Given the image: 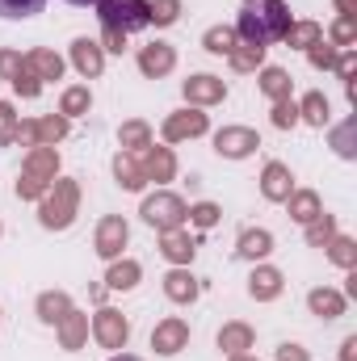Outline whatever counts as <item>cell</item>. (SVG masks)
<instances>
[{"label":"cell","instance_id":"6da1fadb","mask_svg":"<svg viewBox=\"0 0 357 361\" xmlns=\"http://www.w3.org/2000/svg\"><path fill=\"white\" fill-rule=\"evenodd\" d=\"M290 25H294L290 8L282 0H244L240 21H236V38H244L248 47H269V42H282Z\"/></svg>","mask_w":357,"mask_h":361},{"label":"cell","instance_id":"7a4b0ae2","mask_svg":"<svg viewBox=\"0 0 357 361\" xmlns=\"http://www.w3.org/2000/svg\"><path fill=\"white\" fill-rule=\"evenodd\" d=\"M76 206H80V185L76 180H51V189L38 197V219L47 231H63V227H72Z\"/></svg>","mask_w":357,"mask_h":361},{"label":"cell","instance_id":"3957f363","mask_svg":"<svg viewBox=\"0 0 357 361\" xmlns=\"http://www.w3.org/2000/svg\"><path fill=\"white\" fill-rule=\"evenodd\" d=\"M97 17H101V30H114L122 38H131L135 30L152 25L147 0H97Z\"/></svg>","mask_w":357,"mask_h":361},{"label":"cell","instance_id":"277c9868","mask_svg":"<svg viewBox=\"0 0 357 361\" xmlns=\"http://www.w3.org/2000/svg\"><path fill=\"white\" fill-rule=\"evenodd\" d=\"M55 173H59V152H55V147H30L25 164H21L17 193H21V197H42V193L51 189Z\"/></svg>","mask_w":357,"mask_h":361},{"label":"cell","instance_id":"5b68a950","mask_svg":"<svg viewBox=\"0 0 357 361\" xmlns=\"http://www.w3.org/2000/svg\"><path fill=\"white\" fill-rule=\"evenodd\" d=\"M156 231H177L185 227V219H189V206L181 202L177 193H152V197H143V210H139Z\"/></svg>","mask_w":357,"mask_h":361},{"label":"cell","instance_id":"8992f818","mask_svg":"<svg viewBox=\"0 0 357 361\" xmlns=\"http://www.w3.org/2000/svg\"><path fill=\"white\" fill-rule=\"evenodd\" d=\"M92 336H97L105 349H126V341H131V319H126L122 311H114V307H101V311L92 315Z\"/></svg>","mask_w":357,"mask_h":361},{"label":"cell","instance_id":"52a82bcc","mask_svg":"<svg viewBox=\"0 0 357 361\" xmlns=\"http://www.w3.org/2000/svg\"><path fill=\"white\" fill-rule=\"evenodd\" d=\"M257 147H261V139H257V130H248V126H223V130L214 135V152L227 156V160H244V156H253Z\"/></svg>","mask_w":357,"mask_h":361},{"label":"cell","instance_id":"ba28073f","mask_svg":"<svg viewBox=\"0 0 357 361\" xmlns=\"http://www.w3.org/2000/svg\"><path fill=\"white\" fill-rule=\"evenodd\" d=\"M126 235H131L126 219H122V214H105V219L97 223V257L118 261V257H122V248H126Z\"/></svg>","mask_w":357,"mask_h":361},{"label":"cell","instance_id":"9c48e42d","mask_svg":"<svg viewBox=\"0 0 357 361\" xmlns=\"http://www.w3.org/2000/svg\"><path fill=\"white\" fill-rule=\"evenodd\" d=\"M189 345V324L185 319H160L156 328H152V349L160 353V357H177L181 349Z\"/></svg>","mask_w":357,"mask_h":361},{"label":"cell","instance_id":"30bf717a","mask_svg":"<svg viewBox=\"0 0 357 361\" xmlns=\"http://www.w3.org/2000/svg\"><path fill=\"white\" fill-rule=\"evenodd\" d=\"M206 130H210V122H206L202 109H181V114H169V122H164V143L198 139V135H206Z\"/></svg>","mask_w":357,"mask_h":361},{"label":"cell","instance_id":"8fae6325","mask_svg":"<svg viewBox=\"0 0 357 361\" xmlns=\"http://www.w3.org/2000/svg\"><path fill=\"white\" fill-rule=\"evenodd\" d=\"M223 97H227V85H223L219 76L198 72V76H189V80H185V101H189L193 109H202V105H219Z\"/></svg>","mask_w":357,"mask_h":361},{"label":"cell","instance_id":"7c38bea8","mask_svg":"<svg viewBox=\"0 0 357 361\" xmlns=\"http://www.w3.org/2000/svg\"><path fill=\"white\" fill-rule=\"evenodd\" d=\"M173 68H177V51H173L169 42H152V47L139 51V72H143V76L160 80V76H169Z\"/></svg>","mask_w":357,"mask_h":361},{"label":"cell","instance_id":"4fadbf2b","mask_svg":"<svg viewBox=\"0 0 357 361\" xmlns=\"http://www.w3.org/2000/svg\"><path fill=\"white\" fill-rule=\"evenodd\" d=\"M72 63H76V72L80 76H101V68H105V51H101V42H92V38H76L72 42Z\"/></svg>","mask_w":357,"mask_h":361},{"label":"cell","instance_id":"5bb4252c","mask_svg":"<svg viewBox=\"0 0 357 361\" xmlns=\"http://www.w3.org/2000/svg\"><path fill=\"white\" fill-rule=\"evenodd\" d=\"M261 193H265L269 202H286L290 193H294V177H290V169L286 164H265V173H261Z\"/></svg>","mask_w":357,"mask_h":361},{"label":"cell","instance_id":"9a60e30c","mask_svg":"<svg viewBox=\"0 0 357 361\" xmlns=\"http://www.w3.org/2000/svg\"><path fill=\"white\" fill-rule=\"evenodd\" d=\"M160 252L173 261V265H189L193 261V252H198V244L189 240V231L177 227V231H160Z\"/></svg>","mask_w":357,"mask_h":361},{"label":"cell","instance_id":"2e32d148","mask_svg":"<svg viewBox=\"0 0 357 361\" xmlns=\"http://www.w3.org/2000/svg\"><path fill=\"white\" fill-rule=\"evenodd\" d=\"M139 164H143V177L147 180H173V173H177V160H173L169 147H147Z\"/></svg>","mask_w":357,"mask_h":361},{"label":"cell","instance_id":"e0dca14e","mask_svg":"<svg viewBox=\"0 0 357 361\" xmlns=\"http://www.w3.org/2000/svg\"><path fill=\"white\" fill-rule=\"evenodd\" d=\"M164 294H169L173 302H193V298L202 294V281H198L189 269H181V265H177V269L164 277Z\"/></svg>","mask_w":357,"mask_h":361},{"label":"cell","instance_id":"ac0fdd59","mask_svg":"<svg viewBox=\"0 0 357 361\" xmlns=\"http://www.w3.org/2000/svg\"><path fill=\"white\" fill-rule=\"evenodd\" d=\"M55 328H59V345H63V349H80L85 336H89V315H80V311L72 307Z\"/></svg>","mask_w":357,"mask_h":361},{"label":"cell","instance_id":"d6986e66","mask_svg":"<svg viewBox=\"0 0 357 361\" xmlns=\"http://www.w3.org/2000/svg\"><path fill=\"white\" fill-rule=\"evenodd\" d=\"M114 177H118V185H122V189H131V193H139V189L147 185V177H143V164H139L131 152H118V156H114Z\"/></svg>","mask_w":357,"mask_h":361},{"label":"cell","instance_id":"ffe728a7","mask_svg":"<svg viewBox=\"0 0 357 361\" xmlns=\"http://www.w3.org/2000/svg\"><path fill=\"white\" fill-rule=\"evenodd\" d=\"M248 294H253L257 302H269V298H277V294H282V273L269 269V265L253 269V277H248Z\"/></svg>","mask_w":357,"mask_h":361},{"label":"cell","instance_id":"44dd1931","mask_svg":"<svg viewBox=\"0 0 357 361\" xmlns=\"http://www.w3.org/2000/svg\"><path fill=\"white\" fill-rule=\"evenodd\" d=\"M25 68H30L38 80H59V76H63V59H59L55 51H42V47L25 55Z\"/></svg>","mask_w":357,"mask_h":361},{"label":"cell","instance_id":"7402d4cb","mask_svg":"<svg viewBox=\"0 0 357 361\" xmlns=\"http://www.w3.org/2000/svg\"><path fill=\"white\" fill-rule=\"evenodd\" d=\"M118 143H122V152H131V156H143V152L152 147V130H147V122H122V130H118Z\"/></svg>","mask_w":357,"mask_h":361},{"label":"cell","instance_id":"603a6c76","mask_svg":"<svg viewBox=\"0 0 357 361\" xmlns=\"http://www.w3.org/2000/svg\"><path fill=\"white\" fill-rule=\"evenodd\" d=\"M286 202H290V214H294L303 227H307V223H315V219L324 214V210H320V193H311V189H294Z\"/></svg>","mask_w":357,"mask_h":361},{"label":"cell","instance_id":"cb8c5ba5","mask_svg":"<svg viewBox=\"0 0 357 361\" xmlns=\"http://www.w3.org/2000/svg\"><path fill=\"white\" fill-rule=\"evenodd\" d=\"M307 307L315 315H324V319H337V315H345V294L341 290H311L307 294Z\"/></svg>","mask_w":357,"mask_h":361},{"label":"cell","instance_id":"d4e9b609","mask_svg":"<svg viewBox=\"0 0 357 361\" xmlns=\"http://www.w3.org/2000/svg\"><path fill=\"white\" fill-rule=\"evenodd\" d=\"M253 341H257V336H253L248 324H223V332H219V349L231 353V357L244 353V349H253Z\"/></svg>","mask_w":357,"mask_h":361},{"label":"cell","instance_id":"484cf974","mask_svg":"<svg viewBox=\"0 0 357 361\" xmlns=\"http://www.w3.org/2000/svg\"><path fill=\"white\" fill-rule=\"evenodd\" d=\"M236 252H240L244 261H261V257H269V252H273V235H269V231H261V227H257V231L248 227V231L240 235V248H236Z\"/></svg>","mask_w":357,"mask_h":361},{"label":"cell","instance_id":"4316f807","mask_svg":"<svg viewBox=\"0 0 357 361\" xmlns=\"http://www.w3.org/2000/svg\"><path fill=\"white\" fill-rule=\"evenodd\" d=\"M202 47H206L210 55H231V51L240 47L236 25H214V30H206V34H202Z\"/></svg>","mask_w":357,"mask_h":361},{"label":"cell","instance_id":"83f0119b","mask_svg":"<svg viewBox=\"0 0 357 361\" xmlns=\"http://www.w3.org/2000/svg\"><path fill=\"white\" fill-rule=\"evenodd\" d=\"M68 311H72V298H68L63 290H51V294L38 298V319H42V324H59Z\"/></svg>","mask_w":357,"mask_h":361},{"label":"cell","instance_id":"f1b7e54d","mask_svg":"<svg viewBox=\"0 0 357 361\" xmlns=\"http://www.w3.org/2000/svg\"><path fill=\"white\" fill-rule=\"evenodd\" d=\"M139 265L135 261H109V273H105V286L109 290H131L135 281H139Z\"/></svg>","mask_w":357,"mask_h":361},{"label":"cell","instance_id":"f546056e","mask_svg":"<svg viewBox=\"0 0 357 361\" xmlns=\"http://www.w3.org/2000/svg\"><path fill=\"white\" fill-rule=\"evenodd\" d=\"M298 118L311 122V126H328V97L324 92H307L303 105H298Z\"/></svg>","mask_w":357,"mask_h":361},{"label":"cell","instance_id":"4dcf8cb0","mask_svg":"<svg viewBox=\"0 0 357 361\" xmlns=\"http://www.w3.org/2000/svg\"><path fill=\"white\" fill-rule=\"evenodd\" d=\"M290 85H294V80H290V72H282V68H265V72H261V92L273 97V101H286V97H290Z\"/></svg>","mask_w":357,"mask_h":361},{"label":"cell","instance_id":"1f68e13d","mask_svg":"<svg viewBox=\"0 0 357 361\" xmlns=\"http://www.w3.org/2000/svg\"><path fill=\"white\" fill-rule=\"evenodd\" d=\"M320 38H324L320 21H298V25H290V30H286V38H282V42H286V47H315Z\"/></svg>","mask_w":357,"mask_h":361},{"label":"cell","instance_id":"d6a6232c","mask_svg":"<svg viewBox=\"0 0 357 361\" xmlns=\"http://www.w3.org/2000/svg\"><path fill=\"white\" fill-rule=\"evenodd\" d=\"M89 105H92L89 89H85V85H76V89L63 92V101H59V114H63V118H80V114H89Z\"/></svg>","mask_w":357,"mask_h":361},{"label":"cell","instance_id":"836d02e7","mask_svg":"<svg viewBox=\"0 0 357 361\" xmlns=\"http://www.w3.org/2000/svg\"><path fill=\"white\" fill-rule=\"evenodd\" d=\"M328 257H332L341 269H353L357 265V244L349 235H332V240H328Z\"/></svg>","mask_w":357,"mask_h":361},{"label":"cell","instance_id":"e575fe53","mask_svg":"<svg viewBox=\"0 0 357 361\" xmlns=\"http://www.w3.org/2000/svg\"><path fill=\"white\" fill-rule=\"evenodd\" d=\"M227 59H231V68H236V72H253V68H261V63H265V47H248V42H244V47H236Z\"/></svg>","mask_w":357,"mask_h":361},{"label":"cell","instance_id":"d590c367","mask_svg":"<svg viewBox=\"0 0 357 361\" xmlns=\"http://www.w3.org/2000/svg\"><path fill=\"white\" fill-rule=\"evenodd\" d=\"M42 4H47V0H0V17H4V21H21V17L42 13Z\"/></svg>","mask_w":357,"mask_h":361},{"label":"cell","instance_id":"8d00e7d4","mask_svg":"<svg viewBox=\"0 0 357 361\" xmlns=\"http://www.w3.org/2000/svg\"><path fill=\"white\" fill-rule=\"evenodd\" d=\"M147 8H152V21L156 25H173L181 17V0H147Z\"/></svg>","mask_w":357,"mask_h":361},{"label":"cell","instance_id":"74e56055","mask_svg":"<svg viewBox=\"0 0 357 361\" xmlns=\"http://www.w3.org/2000/svg\"><path fill=\"white\" fill-rule=\"evenodd\" d=\"M307 59H311L315 68H337V59H341V55H337V47H332V42H324V38H320L315 47H307Z\"/></svg>","mask_w":357,"mask_h":361},{"label":"cell","instance_id":"f35d334b","mask_svg":"<svg viewBox=\"0 0 357 361\" xmlns=\"http://www.w3.org/2000/svg\"><path fill=\"white\" fill-rule=\"evenodd\" d=\"M189 223L202 227V231H210V227L219 223V206H214V202H198V206L189 210Z\"/></svg>","mask_w":357,"mask_h":361},{"label":"cell","instance_id":"ab89813d","mask_svg":"<svg viewBox=\"0 0 357 361\" xmlns=\"http://www.w3.org/2000/svg\"><path fill=\"white\" fill-rule=\"evenodd\" d=\"M298 122V105L286 97V101H273V126H282V130H290Z\"/></svg>","mask_w":357,"mask_h":361},{"label":"cell","instance_id":"60d3db41","mask_svg":"<svg viewBox=\"0 0 357 361\" xmlns=\"http://www.w3.org/2000/svg\"><path fill=\"white\" fill-rule=\"evenodd\" d=\"M332 235H337V223H332L328 214H320L315 223H307V240H311V244H328Z\"/></svg>","mask_w":357,"mask_h":361},{"label":"cell","instance_id":"b9f144b4","mask_svg":"<svg viewBox=\"0 0 357 361\" xmlns=\"http://www.w3.org/2000/svg\"><path fill=\"white\" fill-rule=\"evenodd\" d=\"M25 68V55H17V51H0V76L13 85L17 80V72Z\"/></svg>","mask_w":357,"mask_h":361},{"label":"cell","instance_id":"7bdbcfd3","mask_svg":"<svg viewBox=\"0 0 357 361\" xmlns=\"http://www.w3.org/2000/svg\"><path fill=\"white\" fill-rule=\"evenodd\" d=\"M13 89L21 92V97H38V92H42V80H38L30 68H21V72H17V80H13Z\"/></svg>","mask_w":357,"mask_h":361},{"label":"cell","instance_id":"ee69618b","mask_svg":"<svg viewBox=\"0 0 357 361\" xmlns=\"http://www.w3.org/2000/svg\"><path fill=\"white\" fill-rule=\"evenodd\" d=\"M353 118H349V122H345V126H337V135H332V147H337V152H341V156H353Z\"/></svg>","mask_w":357,"mask_h":361},{"label":"cell","instance_id":"f6af8a7d","mask_svg":"<svg viewBox=\"0 0 357 361\" xmlns=\"http://www.w3.org/2000/svg\"><path fill=\"white\" fill-rule=\"evenodd\" d=\"M357 38V25H353V17H341L337 25H332V47H349Z\"/></svg>","mask_w":357,"mask_h":361},{"label":"cell","instance_id":"bcb514c9","mask_svg":"<svg viewBox=\"0 0 357 361\" xmlns=\"http://www.w3.org/2000/svg\"><path fill=\"white\" fill-rule=\"evenodd\" d=\"M17 126V114H13V105L8 101H0V135H8Z\"/></svg>","mask_w":357,"mask_h":361},{"label":"cell","instance_id":"7dc6e473","mask_svg":"<svg viewBox=\"0 0 357 361\" xmlns=\"http://www.w3.org/2000/svg\"><path fill=\"white\" fill-rule=\"evenodd\" d=\"M277 361H307V349L303 345H282L277 349Z\"/></svg>","mask_w":357,"mask_h":361},{"label":"cell","instance_id":"c3c4849f","mask_svg":"<svg viewBox=\"0 0 357 361\" xmlns=\"http://www.w3.org/2000/svg\"><path fill=\"white\" fill-rule=\"evenodd\" d=\"M353 68H357L353 55H341V59H337V72H341V80H345V85L353 80Z\"/></svg>","mask_w":357,"mask_h":361},{"label":"cell","instance_id":"681fc988","mask_svg":"<svg viewBox=\"0 0 357 361\" xmlns=\"http://www.w3.org/2000/svg\"><path fill=\"white\" fill-rule=\"evenodd\" d=\"M337 8H341V17H353V8H357V0H337Z\"/></svg>","mask_w":357,"mask_h":361},{"label":"cell","instance_id":"f907efd6","mask_svg":"<svg viewBox=\"0 0 357 361\" xmlns=\"http://www.w3.org/2000/svg\"><path fill=\"white\" fill-rule=\"evenodd\" d=\"M345 361H357V336H349V341H345Z\"/></svg>","mask_w":357,"mask_h":361},{"label":"cell","instance_id":"816d5d0a","mask_svg":"<svg viewBox=\"0 0 357 361\" xmlns=\"http://www.w3.org/2000/svg\"><path fill=\"white\" fill-rule=\"evenodd\" d=\"M109 361H139V357H131V353H118V357H109Z\"/></svg>","mask_w":357,"mask_h":361},{"label":"cell","instance_id":"f5cc1de1","mask_svg":"<svg viewBox=\"0 0 357 361\" xmlns=\"http://www.w3.org/2000/svg\"><path fill=\"white\" fill-rule=\"evenodd\" d=\"M231 361H257V357H244V353H236V357H231Z\"/></svg>","mask_w":357,"mask_h":361},{"label":"cell","instance_id":"db71d44e","mask_svg":"<svg viewBox=\"0 0 357 361\" xmlns=\"http://www.w3.org/2000/svg\"><path fill=\"white\" fill-rule=\"evenodd\" d=\"M68 4H97V0H68Z\"/></svg>","mask_w":357,"mask_h":361}]
</instances>
